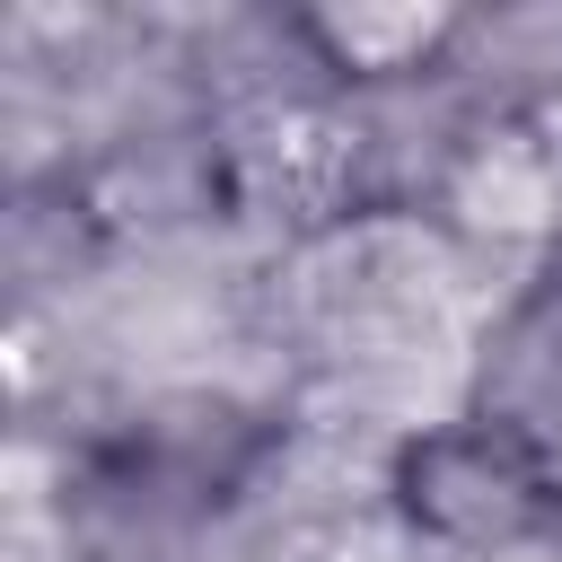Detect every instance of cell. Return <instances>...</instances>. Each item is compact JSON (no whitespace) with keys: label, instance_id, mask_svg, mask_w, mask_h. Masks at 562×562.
<instances>
[{"label":"cell","instance_id":"cell-1","mask_svg":"<svg viewBox=\"0 0 562 562\" xmlns=\"http://www.w3.org/2000/svg\"><path fill=\"white\" fill-rule=\"evenodd\" d=\"M439 18H334V44L351 61H378V53H404V44H430Z\"/></svg>","mask_w":562,"mask_h":562}]
</instances>
